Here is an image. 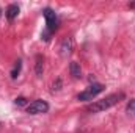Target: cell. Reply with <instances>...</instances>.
Instances as JSON below:
<instances>
[{"label":"cell","instance_id":"8","mask_svg":"<svg viewBox=\"0 0 135 133\" xmlns=\"http://www.w3.org/2000/svg\"><path fill=\"white\" fill-rule=\"evenodd\" d=\"M69 70H71V75H72L74 78H80V77H82V69H80V64H79V63L72 61L71 66H69Z\"/></svg>","mask_w":135,"mask_h":133},{"label":"cell","instance_id":"6","mask_svg":"<svg viewBox=\"0 0 135 133\" xmlns=\"http://www.w3.org/2000/svg\"><path fill=\"white\" fill-rule=\"evenodd\" d=\"M6 17H8V21H14L16 17H17V14H19V6L16 5V3H11L8 8H6Z\"/></svg>","mask_w":135,"mask_h":133},{"label":"cell","instance_id":"9","mask_svg":"<svg viewBox=\"0 0 135 133\" xmlns=\"http://www.w3.org/2000/svg\"><path fill=\"white\" fill-rule=\"evenodd\" d=\"M21 69H22V60H17V61L14 63L13 69H11V78H13V80H16V78L19 77V74H21Z\"/></svg>","mask_w":135,"mask_h":133},{"label":"cell","instance_id":"2","mask_svg":"<svg viewBox=\"0 0 135 133\" xmlns=\"http://www.w3.org/2000/svg\"><path fill=\"white\" fill-rule=\"evenodd\" d=\"M42 16H44V19H46V25H47L46 32L49 34H52L57 28H58V24H60L57 13H55L52 8H46V9L42 11Z\"/></svg>","mask_w":135,"mask_h":133},{"label":"cell","instance_id":"7","mask_svg":"<svg viewBox=\"0 0 135 133\" xmlns=\"http://www.w3.org/2000/svg\"><path fill=\"white\" fill-rule=\"evenodd\" d=\"M42 70H44V58L42 55H36V64H35V72L38 77H42Z\"/></svg>","mask_w":135,"mask_h":133},{"label":"cell","instance_id":"10","mask_svg":"<svg viewBox=\"0 0 135 133\" xmlns=\"http://www.w3.org/2000/svg\"><path fill=\"white\" fill-rule=\"evenodd\" d=\"M126 111H127L129 116L135 117V99H131L129 102H127V105H126Z\"/></svg>","mask_w":135,"mask_h":133},{"label":"cell","instance_id":"11","mask_svg":"<svg viewBox=\"0 0 135 133\" xmlns=\"http://www.w3.org/2000/svg\"><path fill=\"white\" fill-rule=\"evenodd\" d=\"M14 103H16V105H19V106H22V105H25V103H27V99H25V97H17V99L14 100Z\"/></svg>","mask_w":135,"mask_h":133},{"label":"cell","instance_id":"12","mask_svg":"<svg viewBox=\"0 0 135 133\" xmlns=\"http://www.w3.org/2000/svg\"><path fill=\"white\" fill-rule=\"evenodd\" d=\"M0 16H2V9H0Z\"/></svg>","mask_w":135,"mask_h":133},{"label":"cell","instance_id":"5","mask_svg":"<svg viewBox=\"0 0 135 133\" xmlns=\"http://www.w3.org/2000/svg\"><path fill=\"white\" fill-rule=\"evenodd\" d=\"M72 49H74V41H72V38H65V39L61 41V44H60V53H61V57L71 55V53H72Z\"/></svg>","mask_w":135,"mask_h":133},{"label":"cell","instance_id":"1","mask_svg":"<svg viewBox=\"0 0 135 133\" xmlns=\"http://www.w3.org/2000/svg\"><path fill=\"white\" fill-rule=\"evenodd\" d=\"M123 99H124V93H115V94H110V96H107L105 99L96 100V102L90 103V105L86 106V111H90V113H102V111H105V110L115 106L119 100H123Z\"/></svg>","mask_w":135,"mask_h":133},{"label":"cell","instance_id":"3","mask_svg":"<svg viewBox=\"0 0 135 133\" xmlns=\"http://www.w3.org/2000/svg\"><path fill=\"white\" fill-rule=\"evenodd\" d=\"M102 91H104V85H101V83H93L91 86H88L86 89H83L77 96V99L83 100V102H88V100H93L96 96H99Z\"/></svg>","mask_w":135,"mask_h":133},{"label":"cell","instance_id":"4","mask_svg":"<svg viewBox=\"0 0 135 133\" xmlns=\"http://www.w3.org/2000/svg\"><path fill=\"white\" fill-rule=\"evenodd\" d=\"M47 111H49V103L42 99L35 100L27 106V113L28 114H41V113H47Z\"/></svg>","mask_w":135,"mask_h":133}]
</instances>
